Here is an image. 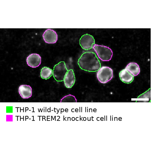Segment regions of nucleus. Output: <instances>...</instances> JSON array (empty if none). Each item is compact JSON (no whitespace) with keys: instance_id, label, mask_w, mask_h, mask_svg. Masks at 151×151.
I'll list each match as a JSON object with an SVG mask.
<instances>
[{"instance_id":"1","label":"nucleus","mask_w":151,"mask_h":151,"mask_svg":"<svg viewBox=\"0 0 151 151\" xmlns=\"http://www.w3.org/2000/svg\"><path fill=\"white\" fill-rule=\"evenodd\" d=\"M78 64L81 70L89 72L98 71L101 68L99 60L93 52L82 54L78 59Z\"/></svg>"},{"instance_id":"2","label":"nucleus","mask_w":151,"mask_h":151,"mask_svg":"<svg viewBox=\"0 0 151 151\" xmlns=\"http://www.w3.org/2000/svg\"><path fill=\"white\" fill-rule=\"evenodd\" d=\"M93 49L96 53L97 55L103 61H109L113 57V52L111 49L105 46L94 44Z\"/></svg>"},{"instance_id":"3","label":"nucleus","mask_w":151,"mask_h":151,"mask_svg":"<svg viewBox=\"0 0 151 151\" xmlns=\"http://www.w3.org/2000/svg\"><path fill=\"white\" fill-rule=\"evenodd\" d=\"M68 71L65 62H60L54 66L53 70V77L57 81H63Z\"/></svg>"},{"instance_id":"4","label":"nucleus","mask_w":151,"mask_h":151,"mask_svg":"<svg viewBox=\"0 0 151 151\" xmlns=\"http://www.w3.org/2000/svg\"><path fill=\"white\" fill-rule=\"evenodd\" d=\"M113 76V72L111 68L107 66L101 67L97 73V78L101 83L105 84L110 81Z\"/></svg>"},{"instance_id":"5","label":"nucleus","mask_w":151,"mask_h":151,"mask_svg":"<svg viewBox=\"0 0 151 151\" xmlns=\"http://www.w3.org/2000/svg\"><path fill=\"white\" fill-rule=\"evenodd\" d=\"M95 44L93 37L89 34H86L82 36L80 40V45L82 49L85 50H90Z\"/></svg>"},{"instance_id":"6","label":"nucleus","mask_w":151,"mask_h":151,"mask_svg":"<svg viewBox=\"0 0 151 151\" xmlns=\"http://www.w3.org/2000/svg\"><path fill=\"white\" fill-rule=\"evenodd\" d=\"M43 37L45 42L49 44L56 43L58 40L57 33L52 29H47L44 33Z\"/></svg>"},{"instance_id":"7","label":"nucleus","mask_w":151,"mask_h":151,"mask_svg":"<svg viewBox=\"0 0 151 151\" xmlns=\"http://www.w3.org/2000/svg\"><path fill=\"white\" fill-rule=\"evenodd\" d=\"M26 61L28 66L32 68H36L40 65L41 57L39 54L32 53L27 58Z\"/></svg>"},{"instance_id":"8","label":"nucleus","mask_w":151,"mask_h":151,"mask_svg":"<svg viewBox=\"0 0 151 151\" xmlns=\"http://www.w3.org/2000/svg\"><path fill=\"white\" fill-rule=\"evenodd\" d=\"M76 81L75 76L73 70H68L66 74L64 81L65 87L71 88L74 85Z\"/></svg>"},{"instance_id":"9","label":"nucleus","mask_w":151,"mask_h":151,"mask_svg":"<svg viewBox=\"0 0 151 151\" xmlns=\"http://www.w3.org/2000/svg\"><path fill=\"white\" fill-rule=\"evenodd\" d=\"M19 93L23 99H29L32 96V89L29 86L22 85L19 87Z\"/></svg>"},{"instance_id":"10","label":"nucleus","mask_w":151,"mask_h":151,"mask_svg":"<svg viewBox=\"0 0 151 151\" xmlns=\"http://www.w3.org/2000/svg\"><path fill=\"white\" fill-rule=\"evenodd\" d=\"M119 77L121 81L127 84L131 83L134 79V76L130 74L125 68L119 73Z\"/></svg>"},{"instance_id":"11","label":"nucleus","mask_w":151,"mask_h":151,"mask_svg":"<svg viewBox=\"0 0 151 151\" xmlns=\"http://www.w3.org/2000/svg\"><path fill=\"white\" fill-rule=\"evenodd\" d=\"M127 71L134 76L138 75L140 73V68L139 65L135 63H130L126 68Z\"/></svg>"},{"instance_id":"12","label":"nucleus","mask_w":151,"mask_h":151,"mask_svg":"<svg viewBox=\"0 0 151 151\" xmlns=\"http://www.w3.org/2000/svg\"><path fill=\"white\" fill-rule=\"evenodd\" d=\"M53 75V70L47 67H44L41 70L40 72V76L43 79H49Z\"/></svg>"},{"instance_id":"13","label":"nucleus","mask_w":151,"mask_h":151,"mask_svg":"<svg viewBox=\"0 0 151 151\" xmlns=\"http://www.w3.org/2000/svg\"><path fill=\"white\" fill-rule=\"evenodd\" d=\"M61 102H77V100L74 96L69 95L63 97L61 100Z\"/></svg>"}]
</instances>
